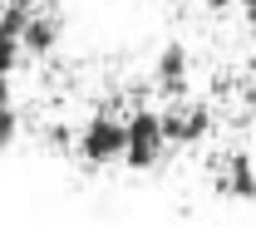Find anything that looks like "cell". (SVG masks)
I'll return each instance as SVG.
<instances>
[{
  "label": "cell",
  "instance_id": "cell-1",
  "mask_svg": "<svg viewBox=\"0 0 256 251\" xmlns=\"http://www.w3.org/2000/svg\"><path fill=\"white\" fill-rule=\"evenodd\" d=\"M74 148H79V158H84L89 168L124 162V148H128V118H114V114H94L89 124L79 128Z\"/></svg>",
  "mask_w": 256,
  "mask_h": 251
},
{
  "label": "cell",
  "instance_id": "cell-2",
  "mask_svg": "<svg viewBox=\"0 0 256 251\" xmlns=\"http://www.w3.org/2000/svg\"><path fill=\"white\" fill-rule=\"evenodd\" d=\"M162 148H168L162 114H153V108H138V114L128 118V148H124V162L133 168V172H148V168H158Z\"/></svg>",
  "mask_w": 256,
  "mask_h": 251
},
{
  "label": "cell",
  "instance_id": "cell-3",
  "mask_svg": "<svg viewBox=\"0 0 256 251\" xmlns=\"http://www.w3.org/2000/svg\"><path fill=\"white\" fill-rule=\"evenodd\" d=\"M212 188L232 202H256V162L246 153H222L212 162Z\"/></svg>",
  "mask_w": 256,
  "mask_h": 251
},
{
  "label": "cell",
  "instance_id": "cell-4",
  "mask_svg": "<svg viewBox=\"0 0 256 251\" xmlns=\"http://www.w3.org/2000/svg\"><path fill=\"white\" fill-rule=\"evenodd\" d=\"M162 128H168V143H202L212 133V108L182 98V104L162 108Z\"/></svg>",
  "mask_w": 256,
  "mask_h": 251
},
{
  "label": "cell",
  "instance_id": "cell-5",
  "mask_svg": "<svg viewBox=\"0 0 256 251\" xmlns=\"http://www.w3.org/2000/svg\"><path fill=\"white\" fill-rule=\"evenodd\" d=\"M60 44V15H34L25 20V30H20V50L25 54H50Z\"/></svg>",
  "mask_w": 256,
  "mask_h": 251
},
{
  "label": "cell",
  "instance_id": "cell-6",
  "mask_svg": "<svg viewBox=\"0 0 256 251\" xmlns=\"http://www.w3.org/2000/svg\"><path fill=\"white\" fill-rule=\"evenodd\" d=\"M153 74H158V89L182 94V89H188V50H182V44H168L158 54V69H153Z\"/></svg>",
  "mask_w": 256,
  "mask_h": 251
},
{
  "label": "cell",
  "instance_id": "cell-7",
  "mask_svg": "<svg viewBox=\"0 0 256 251\" xmlns=\"http://www.w3.org/2000/svg\"><path fill=\"white\" fill-rule=\"evenodd\" d=\"M20 54H25V50H20V34H15V30H5V25H0V74H10Z\"/></svg>",
  "mask_w": 256,
  "mask_h": 251
},
{
  "label": "cell",
  "instance_id": "cell-8",
  "mask_svg": "<svg viewBox=\"0 0 256 251\" xmlns=\"http://www.w3.org/2000/svg\"><path fill=\"white\" fill-rule=\"evenodd\" d=\"M15 133H20V114H15V104H10V98H0V148H10V143H15Z\"/></svg>",
  "mask_w": 256,
  "mask_h": 251
},
{
  "label": "cell",
  "instance_id": "cell-9",
  "mask_svg": "<svg viewBox=\"0 0 256 251\" xmlns=\"http://www.w3.org/2000/svg\"><path fill=\"white\" fill-rule=\"evenodd\" d=\"M236 5H242V15H246V20L256 25V0H236Z\"/></svg>",
  "mask_w": 256,
  "mask_h": 251
},
{
  "label": "cell",
  "instance_id": "cell-10",
  "mask_svg": "<svg viewBox=\"0 0 256 251\" xmlns=\"http://www.w3.org/2000/svg\"><path fill=\"white\" fill-rule=\"evenodd\" d=\"M246 108H252V114H256V84H252V89H246Z\"/></svg>",
  "mask_w": 256,
  "mask_h": 251
},
{
  "label": "cell",
  "instance_id": "cell-11",
  "mask_svg": "<svg viewBox=\"0 0 256 251\" xmlns=\"http://www.w3.org/2000/svg\"><path fill=\"white\" fill-rule=\"evenodd\" d=\"M25 5H34V0H25Z\"/></svg>",
  "mask_w": 256,
  "mask_h": 251
}]
</instances>
